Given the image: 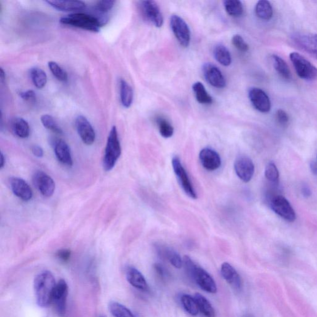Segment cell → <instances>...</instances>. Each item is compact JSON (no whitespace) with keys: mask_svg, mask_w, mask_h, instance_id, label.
<instances>
[{"mask_svg":"<svg viewBox=\"0 0 317 317\" xmlns=\"http://www.w3.org/2000/svg\"><path fill=\"white\" fill-rule=\"evenodd\" d=\"M68 293V287L67 282L65 280L61 279L56 284L51 301L59 315H63L65 313Z\"/></svg>","mask_w":317,"mask_h":317,"instance_id":"4fadbf2b","label":"cell"},{"mask_svg":"<svg viewBox=\"0 0 317 317\" xmlns=\"http://www.w3.org/2000/svg\"><path fill=\"white\" fill-rule=\"evenodd\" d=\"M170 26L179 44L187 47L190 42V31L184 20L178 15H173L170 18Z\"/></svg>","mask_w":317,"mask_h":317,"instance_id":"30bf717a","label":"cell"},{"mask_svg":"<svg viewBox=\"0 0 317 317\" xmlns=\"http://www.w3.org/2000/svg\"><path fill=\"white\" fill-rule=\"evenodd\" d=\"M76 128L84 144L92 145L96 140V133L91 123L85 117L79 116L76 119Z\"/></svg>","mask_w":317,"mask_h":317,"instance_id":"9a60e30c","label":"cell"},{"mask_svg":"<svg viewBox=\"0 0 317 317\" xmlns=\"http://www.w3.org/2000/svg\"><path fill=\"white\" fill-rule=\"evenodd\" d=\"M302 193L305 198H308L312 195V191L307 185H304L302 187Z\"/></svg>","mask_w":317,"mask_h":317,"instance_id":"bcb514c9","label":"cell"},{"mask_svg":"<svg viewBox=\"0 0 317 317\" xmlns=\"http://www.w3.org/2000/svg\"><path fill=\"white\" fill-rule=\"evenodd\" d=\"M213 54L216 61L225 67H228L232 63V57L229 51L223 45H216L214 48Z\"/></svg>","mask_w":317,"mask_h":317,"instance_id":"f1b7e54d","label":"cell"},{"mask_svg":"<svg viewBox=\"0 0 317 317\" xmlns=\"http://www.w3.org/2000/svg\"><path fill=\"white\" fill-rule=\"evenodd\" d=\"M33 181L37 189L43 196L49 198L55 192V182L50 176L43 171H36L33 176Z\"/></svg>","mask_w":317,"mask_h":317,"instance_id":"8fae6325","label":"cell"},{"mask_svg":"<svg viewBox=\"0 0 317 317\" xmlns=\"http://www.w3.org/2000/svg\"><path fill=\"white\" fill-rule=\"evenodd\" d=\"M46 3L51 7L62 11H76L84 9L87 5L81 1H57L50 0Z\"/></svg>","mask_w":317,"mask_h":317,"instance_id":"603a6c76","label":"cell"},{"mask_svg":"<svg viewBox=\"0 0 317 317\" xmlns=\"http://www.w3.org/2000/svg\"><path fill=\"white\" fill-rule=\"evenodd\" d=\"M139 10L143 18L155 25L161 27L164 23L163 16L158 4L154 1H141L139 2Z\"/></svg>","mask_w":317,"mask_h":317,"instance_id":"ba28073f","label":"cell"},{"mask_svg":"<svg viewBox=\"0 0 317 317\" xmlns=\"http://www.w3.org/2000/svg\"><path fill=\"white\" fill-rule=\"evenodd\" d=\"M10 184L14 195L24 201H30L33 192L31 187L24 180L19 178H11Z\"/></svg>","mask_w":317,"mask_h":317,"instance_id":"ac0fdd59","label":"cell"},{"mask_svg":"<svg viewBox=\"0 0 317 317\" xmlns=\"http://www.w3.org/2000/svg\"><path fill=\"white\" fill-rule=\"evenodd\" d=\"M232 42L234 47L238 48L239 51H242V52H246L249 49L247 43L244 41L242 37L238 35V34L233 37Z\"/></svg>","mask_w":317,"mask_h":317,"instance_id":"f35d334b","label":"cell"},{"mask_svg":"<svg viewBox=\"0 0 317 317\" xmlns=\"http://www.w3.org/2000/svg\"><path fill=\"white\" fill-rule=\"evenodd\" d=\"M53 149L56 158L62 164L68 167L73 164L72 156L69 146L64 140L58 139L53 141Z\"/></svg>","mask_w":317,"mask_h":317,"instance_id":"d6986e66","label":"cell"},{"mask_svg":"<svg viewBox=\"0 0 317 317\" xmlns=\"http://www.w3.org/2000/svg\"><path fill=\"white\" fill-rule=\"evenodd\" d=\"M126 278L128 282L136 289L142 291H148L149 290L147 280L136 268L133 267L127 268Z\"/></svg>","mask_w":317,"mask_h":317,"instance_id":"7402d4cb","label":"cell"},{"mask_svg":"<svg viewBox=\"0 0 317 317\" xmlns=\"http://www.w3.org/2000/svg\"><path fill=\"white\" fill-rule=\"evenodd\" d=\"M41 121L43 125L48 130L52 131V132L62 135L63 130L61 127L59 126L55 119L50 115H43L41 117Z\"/></svg>","mask_w":317,"mask_h":317,"instance_id":"d590c367","label":"cell"},{"mask_svg":"<svg viewBox=\"0 0 317 317\" xmlns=\"http://www.w3.org/2000/svg\"><path fill=\"white\" fill-rule=\"evenodd\" d=\"M290 58L300 78L307 81L317 78V68L304 56L298 52H292Z\"/></svg>","mask_w":317,"mask_h":317,"instance_id":"5b68a950","label":"cell"},{"mask_svg":"<svg viewBox=\"0 0 317 317\" xmlns=\"http://www.w3.org/2000/svg\"><path fill=\"white\" fill-rule=\"evenodd\" d=\"M199 161L206 170L215 171L221 165V159L219 154L211 148L203 149L199 154Z\"/></svg>","mask_w":317,"mask_h":317,"instance_id":"e0dca14e","label":"cell"},{"mask_svg":"<svg viewBox=\"0 0 317 317\" xmlns=\"http://www.w3.org/2000/svg\"><path fill=\"white\" fill-rule=\"evenodd\" d=\"M221 272L223 278L234 289L236 290L241 289L242 282L241 276L232 265L227 262L224 263L221 265Z\"/></svg>","mask_w":317,"mask_h":317,"instance_id":"44dd1931","label":"cell"},{"mask_svg":"<svg viewBox=\"0 0 317 317\" xmlns=\"http://www.w3.org/2000/svg\"><path fill=\"white\" fill-rule=\"evenodd\" d=\"M31 151H32L34 155L37 157V158H42L43 156H44V150L39 146H33L32 148H31Z\"/></svg>","mask_w":317,"mask_h":317,"instance_id":"f6af8a7d","label":"cell"},{"mask_svg":"<svg viewBox=\"0 0 317 317\" xmlns=\"http://www.w3.org/2000/svg\"><path fill=\"white\" fill-rule=\"evenodd\" d=\"M157 124H158L160 134L162 137L168 138L172 136L174 132V127L167 120L159 117L157 119Z\"/></svg>","mask_w":317,"mask_h":317,"instance_id":"e575fe53","label":"cell"},{"mask_svg":"<svg viewBox=\"0 0 317 317\" xmlns=\"http://www.w3.org/2000/svg\"><path fill=\"white\" fill-rule=\"evenodd\" d=\"M265 178L268 181L277 184L279 181V174L278 168L273 162H270L268 164L265 170Z\"/></svg>","mask_w":317,"mask_h":317,"instance_id":"74e56055","label":"cell"},{"mask_svg":"<svg viewBox=\"0 0 317 317\" xmlns=\"http://www.w3.org/2000/svg\"><path fill=\"white\" fill-rule=\"evenodd\" d=\"M0 161H1V163H0V168L2 169V168L5 167L6 162L5 157L2 152L0 154Z\"/></svg>","mask_w":317,"mask_h":317,"instance_id":"c3c4849f","label":"cell"},{"mask_svg":"<svg viewBox=\"0 0 317 317\" xmlns=\"http://www.w3.org/2000/svg\"><path fill=\"white\" fill-rule=\"evenodd\" d=\"M48 68L55 78L62 82L67 81L68 80V74L63 68L56 62H50L48 63Z\"/></svg>","mask_w":317,"mask_h":317,"instance_id":"8d00e7d4","label":"cell"},{"mask_svg":"<svg viewBox=\"0 0 317 317\" xmlns=\"http://www.w3.org/2000/svg\"><path fill=\"white\" fill-rule=\"evenodd\" d=\"M155 249L157 253L162 258L167 260L173 266L176 268H181L183 265V261L179 254L172 248L161 244L155 245Z\"/></svg>","mask_w":317,"mask_h":317,"instance_id":"ffe728a7","label":"cell"},{"mask_svg":"<svg viewBox=\"0 0 317 317\" xmlns=\"http://www.w3.org/2000/svg\"><path fill=\"white\" fill-rule=\"evenodd\" d=\"M71 255V252L69 249L59 250L56 253L57 258L63 262H67L69 261Z\"/></svg>","mask_w":317,"mask_h":317,"instance_id":"ee69618b","label":"cell"},{"mask_svg":"<svg viewBox=\"0 0 317 317\" xmlns=\"http://www.w3.org/2000/svg\"><path fill=\"white\" fill-rule=\"evenodd\" d=\"M99 317H105V316H99Z\"/></svg>","mask_w":317,"mask_h":317,"instance_id":"816d5d0a","label":"cell"},{"mask_svg":"<svg viewBox=\"0 0 317 317\" xmlns=\"http://www.w3.org/2000/svg\"><path fill=\"white\" fill-rule=\"evenodd\" d=\"M248 97L253 106L259 112H270L271 107L270 99L264 91L257 88H251L248 93Z\"/></svg>","mask_w":317,"mask_h":317,"instance_id":"5bb4252c","label":"cell"},{"mask_svg":"<svg viewBox=\"0 0 317 317\" xmlns=\"http://www.w3.org/2000/svg\"><path fill=\"white\" fill-rule=\"evenodd\" d=\"M122 148L117 132V128L113 126L108 134L106 147H105L103 167L105 171H110L115 167L117 161L121 157Z\"/></svg>","mask_w":317,"mask_h":317,"instance_id":"277c9868","label":"cell"},{"mask_svg":"<svg viewBox=\"0 0 317 317\" xmlns=\"http://www.w3.org/2000/svg\"><path fill=\"white\" fill-rule=\"evenodd\" d=\"M181 303L186 312L192 316H196L199 313V308L195 298L184 294L181 298Z\"/></svg>","mask_w":317,"mask_h":317,"instance_id":"d6a6232c","label":"cell"},{"mask_svg":"<svg viewBox=\"0 0 317 317\" xmlns=\"http://www.w3.org/2000/svg\"><path fill=\"white\" fill-rule=\"evenodd\" d=\"M154 268L156 273L158 274L160 278L162 279H167L168 276H169V274H168L167 270L163 266V265L157 264L154 265Z\"/></svg>","mask_w":317,"mask_h":317,"instance_id":"7bdbcfd3","label":"cell"},{"mask_svg":"<svg viewBox=\"0 0 317 317\" xmlns=\"http://www.w3.org/2000/svg\"><path fill=\"white\" fill-rule=\"evenodd\" d=\"M255 13L260 19L268 21L272 18L273 15L272 6L269 2L261 0L256 5Z\"/></svg>","mask_w":317,"mask_h":317,"instance_id":"83f0119b","label":"cell"},{"mask_svg":"<svg viewBox=\"0 0 317 317\" xmlns=\"http://www.w3.org/2000/svg\"><path fill=\"white\" fill-rule=\"evenodd\" d=\"M292 39L297 46L317 60V34L296 33Z\"/></svg>","mask_w":317,"mask_h":317,"instance_id":"9c48e42d","label":"cell"},{"mask_svg":"<svg viewBox=\"0 0 317 317\" xmlns=\"http://www.w3.org/2000/svg\"><path fill=\"white\" fill-rule=\"evenodd\" d=\"M56 284L55 278L50 271H42L36 276L34 287L37 304L39 307H47L50 305Z\"/></svg>","mask_w":317,"mask_h":317,"instance_id":"6da1fadb","label":"cell"},{"mask_svg":"<svg viewBox=\"0 0 317 317\" xmlns=\"http://www.w3.org/2000/svg\"><path fill=\"white\" fill-rule=\"evenodd\" d=\"M12 130L14 135L19 138H27L30 135V127L27 122L19 117L14 119Z\"/></svg>","mask_w":317,"mask_h":317,"instance_id":"d4e9b609","label":"cell"},{"mask_svg":"<svg viewBox=\"0 0 317 317\" xmlns=\"http://www.w3.org/2000/svg\"><path fill=\"white\" fill-rule=\"evenodd\" d=\"M172 164L174 173H175L183 190L190 198L196 199L197 194L196 191L194 189L192 184H191L186 170L183 166L181 160H180L178 157H174Z\"/></svg>","mask_w":317,"mask_h":317,"instance_id":"52a82bcc","label":"cell"},{"mask_svg":"<svg viewBox=\"0 0 317 317\" xmlns=\"http://www.w3.org/2000/svg\"><path fill=\"white\" fill-rule=\"evenodd\" d=\"M0 78H1V80L2 82L5 81V73L4 69H3V68H1V69H0Z\"/></svg>","mask_w":317,"mask_h":317,"instance_id":"681fc988","label":"cell"},{"mask_svg":"<svg viewBox=\"0 0 317 317\" xmlns=\"http://www.w3.org/2000/svg\"><path fill=\"white\" fill-rule=\"evenodd\" d=\"M223 4L225 11L230 16L238 18L244 13L242 3L239 0H225Z\"/></svg>","mask_w":317,"mask_h":317,"instance_id":"4dcf8cb0","label":"cell"},{"mask_svg":"<svg viewBox=\"0 0 317 317\" xmlns=\"http://www.w3.org/2000/svg\"><path fill=\"white\" fill-rule=\"evenodd\" d=\"M107 19L85 13L71 14L63 17L60 20L63 24L81 28L94 33H98L100 28L107 23Z\"/></svg>","mask_w":317,"mask_h":317,"instance_id":"3957f363","label":"cell"},{"mask_svg":"<svg viewBox=\"0 0 317 317\" xmlns=\"http://www.w3.org/2000/svg\"><path fill=\"white\" fill-rule=\"evenodd\" d=\"M234 170L238 178L243 182H248L252 180L255 172V165L252 160L247 156L238 157L234 162Z\"/></svg>","mask_w":317,"mask_h":317,"instance_id":"7c38bea8","label":"cell"},{"mask_svg":"<svg viewBox=\"0 0 317 317\" xmlns=\"http://www.w3.org/2000/svg\"><path fill=\"white\" fill-rule=\"evenodd\" d=\"M19 96L24 101L28 102H34L36 101V94L33 90L23 91L19 93Z\"/></svg>","mask_w":317,"mask_h":317,"instance_id":"b9f144b4","label":"cell"},{"mask_svg":"<svg viewBox=\"0 0 317 317\" xmlns=\"http://www.w3.org/2000/svg\"><path fill=\"white\" fill-rule=\"evenodd\" d=\"M30 76L34 85L38 89H42L47 84V76L45 71L41 68H31Z\"/></svg>","mask_w":317,"mask_h":317,"instance_id":"1f68e13d","label":"cell"},{"mask_svg":"<svg viewBox=\"0 0 317 317\" xmlns=\"http://www.w3.org/2000/svg\"><path fill=\"white\" fill-rule=\"evenodd\" d=\"M187 275L196 282L201 289L208 293L217 292V285L215 280L204 268L197 265L189 256H185L183 259Z\"/></svg>","mask_w":317,"mask_h":317,"instance_id":"7a4b0ae2","label":"cell"},{"mask_svg":"<svg viewBox=\"0 0 317 317\" xmlns=\"http://www.w3.org/2000/svg\"><path fill=\"white\" fill-rule=\"evenodd\" d=\"M109 310L114 317H135L130 310L119 302H111Z\"/></svg>","mask_w":317,"mask_h":317,"instance_id":"836d02e7","label":"cell"},{"mask_svg":"<svg viewBox=\"0 0 317 317\" xmlns=\"http://www.w3.org/2000/svg\"><path fill=\"white\" fill-rule=\"evenodd\" d=\"M194 298L195 299L199 311L205 317H215V310L212 305L205 296L199 293H196Z\"/></svg>","mask_w":317,"mask_h":317,"instance_id":"484cf974","label":"cell"},{"mask_svg":"<svg viewBox=\"0 0 317 317\" xmlns=\"http://www.w3.org/2000/svg\"><path fill=\"white\" fill-rule=\"evenodd\" d=\"M269 205L274 212L288 222H293L296 219L295 211L286 198L281 195L271 196Z\"/></svg>","mask_w":317,"mask_h":317,"instance_id":"8992f818","label":"cell"},{"mask_svg":"<svg viewBox=\"0 0 317 317\" xmlns=\"http://www.w3.org/2000/svg\"><path fill=\"white\" fill-rule=\"evenodd\" d=\"M120 95L123 106L125 108L130 107L133 101V91L130 85L121 79L120 81Z\"/></svg>","mask_w":317,"mask_h":317,"instance_id":"cb8c5ba5","label":"cell"},{"mask_svg":"<svg viewBox=\"0 0 317 317\" xmlns=\"http://www.w3.org/2000/svg\"><path fill=\"white\" fill-rule=\"evenodd\" d=\"M244 317H254L252 315H250V314H248V315H245Z\"/></svg>","mask_w":317,"mask_h":317,"instance_id":"f907efd6","label":"cell"},{"mask_svg":"<svg viewBox=\"0 0 317 317\" xmlns=\"http://www.w3.org/2000/svg\"><path fill=\"white\" fill-rule=\"evenodd\" d=\"M273 63L274 68L277 73L285 80L291 79V73L289 67L286 63L281 57L273 55L271 56Z\"/></svg>","mask_w":317,"mask_h":317,"instance_id":"f546056e","label":"cell"},{"mask_svg":"<svg viewBox=\"0 0 317 317\" xmlns=\"http://www.w3.org/2000/svg\"><path fill=\"white\" fill-rule=\"evenodd\" d=\"M192 89L195 98L199 104L209 105L213 103V98L208 93L205 88L200 82H196L193 84Z\"/></svg>","mask_w":317,"mask_h":317,"instance_id":"4316f807","label":"cell"},{"mask_svg":"<svg viewBox=\"0 0 317 317\" xmlns=\"http://www.w3.org/2000/svg\"><path fill=\"white\" fill-rule=\"evenodd\" d=\"M115 1L113 0H102L96 3V10L101 13H106L110 11L115 5Z\"/></svg>","mask_w":317,"mask_h":317,"instance_id":"ab89813d","label":"cell"},{"mask_svg":"<svg viewBox=\"0 0 317 317\" xmlns=\"http://www.w3.org/2000/svg\"><path fill=\"white\" fill-rule=\"evenodd\" d=\"M310 170L314 175H317V161L311 162L310 164Z\"/></svg>","mask_w":317,"mask_h":317,"instance_id":"7dc6e473","label":"cell"},{"mask_svg":"<svg viewBox=\"0 0 317 317\" xmlns=\"http://www.w3.org/2000/svg\"><path fill=\"white\" fill-rule=\"evenodd\" d=\"M203 72L208 83L213 87L222 89L226 85V81L219 68L213 64H206L203 67Z\"/></svg>","mask_w":317,"mask_h":317,"instance_id":"2e32d148","label":"cell"},{"mask_svg":"<svg viewBox=\"0 0 317 317\" xmlns=\"http://www.w3.org/2000/svg\"><path fill=\"white\" fill-rule=\"evenodd\" d=\"M276 119L278 124L281 126H286L289 124L290 117L284 110L279 109L276 111Z\"/></svg>","mask_w":317,"mask_h":317,"instance_id":"60d3db41","label":"cell"}]
</instances>
